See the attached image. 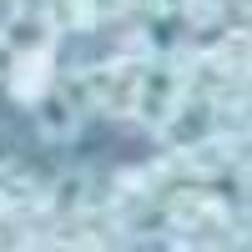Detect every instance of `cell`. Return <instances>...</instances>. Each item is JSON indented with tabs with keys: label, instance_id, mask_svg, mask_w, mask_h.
Listing matches in <instances>:
<instances>
[{
	"label": "cell",
	"instance_id": "6da1fadb",
	"mask_svg": "<svg viewBox=\"0 0 252 252\" xmlns=\"http://www.w3.org/2000/svg\"><path fill=\"white\" fill-rule=\"evenodd\" d=\"M182 96H187V66H177V61H146V66L136 71V96H131V116L146 121L157 131V126L172 116L182 106Z\"/></svg>",
	"mask_w": 252,
	"mask_h": 252
},
{
	"label": "cell",
	"instance_id": "7a4b0ae2",
	"mask_svg": "<svg viewBox=\"0 0 252 252\" xmlns=\"http://www.w3.org/2000/svg\"><path fill=\"white\" fill-rule=\"evenodd\" d=\"M56 20L40 10V0L31 5H15L10 15H5V26H0V40H5V46L15 51V56H26V51H46V46H56Z\"/></svg>",
	"mask_w": 252,
	"mask_h": 252
},
{
	"label": "cell",
	"instance_id": "3957f363",
	"mask_svg": "<svg viewBox=\"0 0 252 252\" xmlns=\"http://www.w3.org/2000/svg\"><path fill=\"white\" fill-rule=\"evenodd\" d=\"M51 51H56V46L15 56V66H10V76H5V86H10V96L20 101V106H35V96H46V91L56 86V71H51L56 61H51Z\"/></svg>",
	"mask_w": 252,
	"mask_h": 252
},
{
	"label": "cell",
	"instance_id": "277c9868",
	"mask_svg": "<svg viewBox=\"0 0 252 252\" xmlns=\"http://www.w3.org/2000/svg\"><path fill=\"white\" fill-rule=\"evenodd\" d=\"M96 197H91V177L86 172H61L46 192H40V212L56 217V222H66V217H81V212H91Z\"/></svg>",
	"mask_w": 252,
	"mask_h": 252
},
{
	"label": "cell",
	"instance_id": "5b68a950",
	"mask_svg": "<svg viewBox=\"0 0 252 252\" xmlns=\"http://www.w3.org/2000/svg\"><path fill=\"white\" fill-rule=\"evenodd\" d=\"M35 131L46 141H71L81 131V106L61 86H51L46 96H35Z\"/></svg>",
	"mask_w": 252,
	"mask_h": 252
},
{
	"label": "cell",
	"instance_id": "8992f818",
	"mask_svg": "<svg viewBox=\"0 0 252 252\" xmlns=\"http://www.w3.org/2000/svg\"><path fill=\"white\" fill-rule=\"evenodd\" d=\"M222 10H227V0H182V15L192 20L197 31H212V26H222Z\"/></svg>",
	"mask_w": 252,
	"mask_h": 252
}]
</instances>
